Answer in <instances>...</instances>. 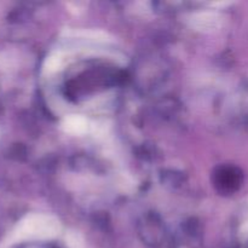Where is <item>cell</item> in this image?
I'll list each match as a JSON object with an SVG mask.
<instances>
[{
  "label": "cell",
  "mask_w": 248,
  "mask_h": 248,
  "mask_svg": "<svg viewBox=\"0 0 248 248\" xmlns=\"http://www.w3.org/2000/svg\"><path fill=\"white\" fill-rule=\"evenodd\" d=\"M63 65V60L60 55L51 56L46 60V69L48 72H56V70L61 69V67Z\"/></svg>",
  "instance_id": "4"
},
{
  "label": "cell",
  "mask_w": 248,
  "mask_h": 248,
  "mask_svg": "<svg viewBox=\"0 0 248 248\" xmlns=\"http://www.w3.org/2000/svg\"><path fill=\"white\" fill-rule=\"evenodd\" d=\"M87 125H89V123L81 115L67 116L62 124L63 130L70 135H82L87 131Z\"/></svg>",
  "instance_id": "3"
},
{
  "label": "cell",
  "mask_w": 248,
  "mask_h": 248,
  "mask_svg": "<svg viewBox=\"0 0 248 248\" xmlns=\"http://www.w3.org/2000/svg\"><path fill=\"white\" fill-rule=\"evenodd\" d=\"M61 232V223L53 216L33 213L22 220L17 227V236L21 239L47 240L57 236Z\"/></svg>",
  "instance_id": "1"
},
{
  "label": "cell",
  "mask_w": 248,
  "mask_h": 248,
  "mask_svg": "<svg viewBox=\"0 0 248 248\" xmlns=\"http://www.w3.org/2000/svg\"><path fill=\"white\" fill-rule=\"evenodd\" d=\"M191 26L198 31H215L219 26V17L215 12H199L191 16Z\"/></svg>",
  "instance_id": "2"
}]
</instances>
